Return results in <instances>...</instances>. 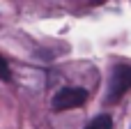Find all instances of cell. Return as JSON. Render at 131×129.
<instances>
[{"label":"cell","instance_id":"obj_1","mask_svg":"<svg viewBox=\"0 0 131 129\" xmlns=\"http://www.w3.org/2000/svg\"><path fill=\"white\" fill-rule=\"evenodd\" d=\"M129 90H131V65H117V67L113 69V74H111L106 102H108V104H115V102H120Z\"/></svg>","mask_w":131,"mask_h":129},{"label":"cell","instance_id":"obj_2","mask_svg":"<svg viewBox=\"0 0 131 129\" xmlns=\"http://www.w3.org/2000/svg\"><path fill=\"white\" fill-rule=\"evenodd\" d=\"M88 102V90L85 88H62L53 95V111H71V108H78Z\"/></svg>","mask_w":131,"mask_h":129},{"label":"cell","instance_id":"obj_3","mask_svg":"<svg viewBox=\"0 0 131 129\" xmlns=\"http://www.w3.org/2000/svg\"><path fill=\"white\" fill-rule=\"evenodd\" d=\"M85 129H113V118L108 115V113H101V115H97V118H92Z\"/></svg>","mask_w":131,"mask_h":129},{"label":"cell","instance_id":"obj_4","mask_svg":"<svg viewBox=\"0 0 131 129\" xmlns=\"http://www.w3.org/2000/svg\"><path fill=\"white\" fill-rule=\"evenodd\" d=\"M0 81H5V83H9L12 81V72H9V65H7V60L0 55Z\"/></svg>","mask_w":131,"mask_h":129}]
</instances>
